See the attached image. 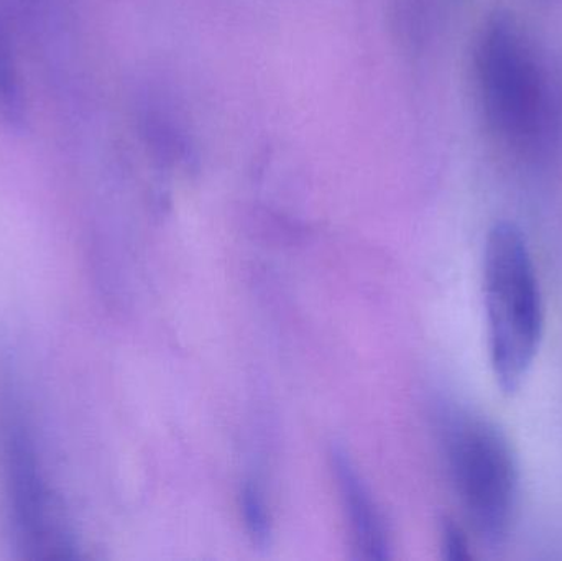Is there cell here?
<instances>
[{"instance_id": "5b68a950", "label": "cell", "mask_w": 562, "mask_h": 561, "mask_svg": "<svg viewBox=\"0 0 562 561\" xmlns=\"http://www.w3.org/2000/svg\"><path fill=\"white\" fill-rule=\"evenodd\" d=\"M334 468H336L342 500L349 510L350 523L356 532L357 546L366 552L367 559H385L386 542L382 520H380L362 481L357 476L349 458L339 451L334 453Z\"/></svg>"}, {"instance_id": "277c9868", "label": "cell", "mask_w": 562, "mask_h": 561, "mask_svg": "<svg viewBox=\"0 0 562 561\" xmlns=\"http://www.w3.org/2000/svg\"><path fill=\"white\" fill-rule=\"evenodd\" d=\"M452 480L482 539L498 543L510 532L517 504V468L501 431L482 420H461L449 434Z\"/></svg>"}, {"instance_id": "3957f363", "label": "cell", "mask_w": 562, "mask_h": 561, "mask_svg": "<svg viewBox=\"0 0 562 561\" xmlns=\"http://www.w3.org/2000/svg\"><path fill=\"white\" fill-rule=\"evenodd\" d=\"M3 450L13 549L25 560L75 559L76 540L65 506L43 474L35 441L16 407H10L5 417Z\"/></svg>"}, {"instance_id": "52a82bcc", "label": "cell", "mask_w": 562, "mask_h": 561, "mask_svg": "<svg viewBox=\"0 0 562 561\" xmlns=\"http://www.w3.org/2000/svg\"><path fill=\"white\" fill-rule=\"evenodd\" d=\"M243 507L250 534L257 542H263L269 537V519H267L266 506L254 487H246L244 491Z\"/></svg>"}, {"instance_id": "8992f818", "label": "cell", "mask_w": 562, "mask_h": 561, "mask_svg": "<svg viewBox=\"0 0 562 561\" xmlns=\"http://www.w3.org/2000/svg\"><path fill=\"white\" fill-rule=\"evenodd\" d=\"M0 119L13 131L25 124V101L16 71L9 26L0 16Z\"/></svg>"}, {"instance_id": "7a4b0ae2", "label": "cell", "mask_w": 562, "mask_h": 561, "mask_svg": "<svg viewBox=\"0 0 562 561\" xmlns=\"http://www.w3.org/2000/svg\"><path fill=\"white\" fill-rule=\"evenodd\" d=\"M475 68L492 131L521 150L535 147L548 125L547 85L533 48L510 16L488 20Z\"/></svg>"}, {"instance_id": "ba28073f", "label": "cell", "mask_w": 562, "mask_h": 561, "mask_svg": "<svg viewBox=\"0 0 562 561\" xmlns=\"http://www.w3.org/2000/svg\"><path fill=\"white\" fill-rule=\"evenodd\" d=\"M445 550L446 557L449 560L461 561L468 560L471 557L469 556L468 540H465L464 534L456 526L446 527Z\"/></svg>"}, {"instance_id": "6da1fadb", "label": "cell", "mask_w": 562, "mask_h": 561, "mask_svg": "<svg viewBox=\"0 0 562 561\" xmlns=\"http://www.w3.org/2000/svg\"><path fill=\"white\" fill-rule=\"evenodd\" d=\"M484 272L492 366L504 392L514 394L533 364L543 332L533 260L524 234L514 224L492 227Z\"/></svg>"}]
</instances>
